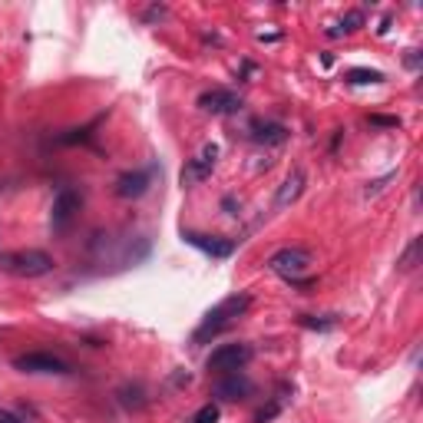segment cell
<instances>
[{
  "instance_id": "1",
  "label": "cell",
  "mask_w": 423,
  "mask_h": 423,
  "mask_svg": "<svg viewBox=\"0 0 423 423\" xmlns=\"http://www.w3.org/2000/svg\"><path fill=\"white\" fill-rule=\"evenodd\" d=\"M252 308V295L248 291H239V295H228L225 301H219L212 311L202 317V324L195 328V334H192V341L195 344H202V341H208V337H215V334H221L225 328H232L235 321H239L241 314Z\"/></svg>"
},
{
  "instance_id": "2",
  "label": "cell",
  "mask_w": 423,
  "mask_h": 423,
  "mask_svg": "<svg viewBox=\"0 0 423 423\" xmlns=\"http://www.w3.org/2000/svg\"><path fill=\"white\" fill-rule=\"evenodd\" d=\"M53 258L40 248H23V252H3L0 255V271L14 278H43L53 271Z\"/></svg>"
},
{
  "instance_id": "3",
  "label": "cell",
  "mask_w": 423,
  "mask_h": 423,
  "mask_svg": "<svg viewBox=\"0 0 423 423\" xmlns=\"http://www.w3.org/2000/svg\"><path fill=\"white\" fill-rule=\"evenodd\" d=\"M311 261H314V255L308 248H278L275 255L268 258V268L275 275H281L285 281H295V278H301L311 268Z\"/></svg>"
},
{
  "instance_id": "4",
  "label": "cell",
  "mask_w": 423,
  "mask_h": 423,
  "mask_svg": "<svg viewBox=\"0 0 423 423\" xmlns=\"http://www.w3.org/2000/svg\"><path fill=\"white\" fill-rule=\"evenodd\" d=\"M252 361V348L248 344H221L208 354L205 367L212 374H232V370H241L245 364Z\"/></svg>"
},
{
  "instance_id": "5",
  "label": "cell",
  "mask_w": 423,
  "mask_h": 423,
  "mask_svg": "<svg viewBox=\"0 0 423 423\" xmlns=\"http://www.w3.org/2000/svg\"><path fill=\"white\" fill-rule=\"evenodd\" d=\"M219 162V143H205L202 152L195 156V159H189L182 166V176H179V182L189 189V185H199L205 182L208 176H212V169Z\"/></svg>"
},
{
  "instance_id": "6",
  "label": "cell",
  "mask_w": 423,
  "mask_h": 423,
  "mask_svg": "<svg viewBox=\"0 0 423 423\" xmlns=\"http://www.w3.org/2000/svg\"><path fill=\"white\" fill-rule=\"evenodd\" d=\"M14 367L20 374H70V364L56 354H47V350H34V354H20L14 361Z\"/></svg>"
},
{
  "instance_id": "7",
  "label": "cell",
  "mask_w": 423,
  "mask_h": 423,
  "mask_svg": "<svg viewBox=\"0 0 423 423\" xmlns=\"http://www.w3.org/2000/svg\"><path fill=\"white\" fill-rule=\"evenodd\" d=\"M76 212H80V195H76L73 189H60L56 192L53 205H50V228H53L56 235H63L67 228H70V221L76 219Z\"/></svg>"
},
{
  "instance_id": "8",
  "label": "cell",
  "mask_w": 423,
  "mask_h": 423,
  "mask_svg": "<svg viewBox=\"0 0 423 423\" xmlns=\"http://www.w3.org/2000/svg\"><path fill=\"white\" fill-rule=\"evenodd\" d=\"M195 106H199L202 112H212V116H232V112H239L245 103H241L239 93L215 86V90H205L202 96H199V103H195Z\"/></svg>"
},
{
  "instance_id": "9",
  "label": "cell",
  "mask_w": 423,
  "mask_h": 423,
  "mask_svg": "<svg viewBox=\"0 0 423 423\" xmlns=\"http://www.w3.org/2000/svg\"><path fill=\"white\" fill-rule=\"evenodd\" d=\"M252 394V380H248V374L245 370H232V374H221L219 384H215V397L219 400H228V404H235V400H245Z\"/></svg>"
},
{
  "instance_id": "10",
  "label": "cell",
  "mask_w": 423,
  "mask_h": 423,
  "mask_svg": "<svg viewBox=\"0 0 423 423\" xmlns=\"http://www.w3.org/2000/svg\"><path fill=\"white\" fill-rule=\"evenodd\" d=\"M182 239L192 245V248H199L205 255L212 258H228L235 252V241L232 239H221V235H202V232H182Z\"/></svg>"
},
{
  "instance_id": "11",
  "label": "cell",
  "mask_w": 423,
  "mask_h": 423,
  "mask_svg": "<svg viewBox=\"0 0 423 423\" xmlns=\"http://www.w3.org/2000/svg\"><path fill=\"white\" fill-rule=\"evenodd\" d=\"M304 185H308V176H304V169H291L288 176H285V182L278 185L275 192V208H288V205H295L301 199V192H304Z\"/></svg>"
},
{
  "instance_id": "12",
  "label": "cell",
  "mask_w": 423,
  "mask_h": 423,
  "mask_svg": "<svg viewBox=\"0 0 423 423\" xmlns=\"http://www.w3.org/2000/svg\"><path fill=\"white\" fill-rule=\"evenodd\" d=\"M149 182H152L149 169L126 172V176H119V179H116V195H119V199H139V195H146V192H149Z\"/></svg>"
},
{
  "instance_id": "13",
  "label": "cell",
  "mask_w": 423,
  "mask_h": 423,
  "mask_svg": "<svg viewBox=\"0 0 423 423\" xmlns=\"http://www.w3.org/2000/svg\"><path fill=\"white\" fill-rule=\"evenodd\" d=\"M252 139L261 146H281L288 139V129L281 123H252Z\"/></svg>"
},
{
  "instance_id": "14",
  "label": "cell",
  "mask_w": 423,
  "mask_h": 423,
  "mask_svg": "<svg viewBox=\"0 0 423 423\" xmlns=\"http://www.w3.org/2000/svg\"><path fill=\"white\" fill-rule=\"evenodd\" d=\"M298 324L301 328H308V331H334L337 328V314H301L298 317Z\"/></svg>"
},
{
  "instance_id": "15",
  "label": "cell",
  "mask_w": 423,
  "mask_h": 423,
  "mask_svg": "<svg viewBox=\"0 0 423 423\" xmlns=\"http://www.w3.org/2000/svg\"><path fill=\"white\" fill-rule=\"evenodd\" d=\"M348 83H354V86H374V83H384V73L380 70L354 67V70H348Z\"/></svg>"
},
{
  "instance_id": "16",
  "label": "cell",
  "mask_w": 423,
  "mask_h": 423,
  "mask_svg": "<svg viewBox=\"0 0 423 423\" xmlns=\"http://www.w3.org/2000/svg\"><path fill=\"white\" fill-rule=\"evenodd\" d=\"M420 248H423L420 239L410 241V245H407V252L397 258V268H400V271H413V268H417V258H420Z\"/></svg>"
},
{
  "instance_id": "17",
  "label": "cell",
  "mask_w": 423,
  "mask_h": 423,
  "mask_svg": "<svg viewBox=\"0 0 423 423\" xmlns=\"http://www.w3.org/2000/svg\"><path fill=\"white\" fill-rule=\"evenodd\" d=\"M364 27V10H348L344 20H341V27H337V34L344 37V34H354V30H361Z\"/></svg>"
},
{
  "instance_id": "18",
  "label": "cell",
  "mask_w": 423,
  "mask_h": 423,
  "mask_svg": "<svg viewBox=\"0 0 423 423\" xmlns=\"http://www.w3.org/2000/svg\"><path fill=\"white\" fill-rule=\"evenodd\" d=\"M397 179V172H387V176H380V179H374V182H367V189H364V199H374V195H380L387 185Z\"/></svg>"
},
{
  "instance_id": "19",
  "label": "cell",
  "mask_w": 423,
  "mask_h": 423,
  "mask_svg": "<svg viewBox=\"0 0 423 423\" xmlns=\"http://www.w3.org/2000/svg\"><path fill=\"white\" fill-rule=\"evenodd\" d=\"M119 397H123V404H126V407H136V410H139V407H146V400H143V387H123V390H119Z\"/></svg>"
},
{
  "instance_id": "20",
  "label": "cell",
  "mask_w": 423,
  "mask_h": 423,
  "mask_svg": "<svg viewBox=\"0 0 423 423\" xmlns=\"http://www.w3.org/2000/svg\"><path fill=\"white\" fill-rule=\"evenodd\" d=\"M189 423H219V404H205L195 410V417Z\"/></svg>"
},
{
  "instance_id": "21",
  "label": "cell",
  "mask_w": 423,
  "mask_h": 423,
  "mask_svg": "<svg viewBox=\"0 0 423 423\" xmlns=\"http://www.w3.org/2000/svg\"><path fill=\"white\" fill-rule=\"evenodd\" d=\"M278 413H281V400H275V404H268V407H261L252 423H268V420H275Z\"/></svg>"
},
{
  "instance_id": "22",
  "label": "cell",
  "mask_w": 423,
  "mask_h": 423,
  "mask_svg": "<svg viewBox=\"0 0 423 423\" xmlns=\"http://www.w3.org/2000/svg\"><path fill=\"white\" fill-rule=\"evenodd\" d=\"M169 14V7L166 3H152V7H149L146 14H143V20H146V23H156V20H162Z\"/></svg>"
},
{
  "instance_id": "23",
  "label": "cell",
  "mask_w": 423,
  "mask_h": 423,
  "mask_svg": "<svg viewBox=\"0 0 423 423\" xmlns=\"http://www.w3.org/2000/svg\"><path fill=\"white\" fill-rule=\"evenodd\" d=\"M370 123H374V126H390V129L400 126V119H397V116H370Z\"/></svg>"
},
{
  "instance_id": "24",
  "label": "cell",
  "mask_w": 423,
  "mask_h": 423,
  "mask_svg": "<svg viewBox=\"0 0 423 423\" xmlns=\"http://www.w3.org/2000/svg\"><path fill=\"white\" fill-rule=\"evenodd\" d=\"M221 208H225V215H232V219L239 215V205H235V199H232V195H225V199H221Z\"/></svg>"
},
{
  "instance_id": "25",
  "label": "cell",
  "mask_w": 423,
  "mask_h": 423,
  "mask_svg": "<svg viewBox=\"0 0 423 423\" xmlns=\"http://www.w3.org/2000/svg\"><path fill=\"white\" fill-rule=\"evenodd\" d=\"M404 63H407V67H410V70H417V67H420V56H417V50H407Z\"/></svg>"
},
{
  "instance_id": "26",
  "label": "cell",
  "mask_w": 423,
  "mask_h": 423,
  "mask_svg": "<svg viewBox=\"0 0 423 423\" xmlns=\"http://www.w3.org/2000/svg\"><path fill=\"white\" fill-rule=\"evenodd\" d=\"M0 423H27V420H20L17 413H7V410H0Z\"/></svg>"
}]
</instances>
